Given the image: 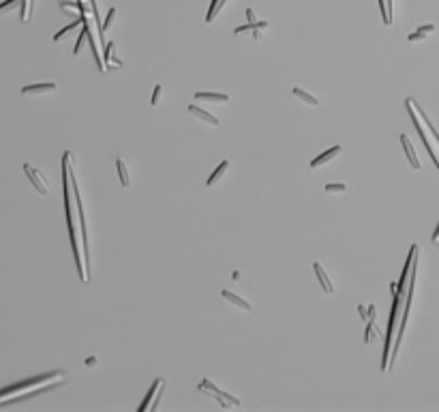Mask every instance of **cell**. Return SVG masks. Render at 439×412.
<instances>
[{"instance_id":"1","label":"cell","mask_w":439,"mask_h":412,"mask_svg":"<svg viewBox=\"0 0 439 412\" xmlns=\"http://www.w3.org/2000/svg\"><path fill=\"white\" fill-rule=\"evenodd\" d=\"M416 256H418V245H412L407 256V262L403 266L401 279L397 284V290H394V303H392V312H390V320H388V333H386V344H384V359H381V372H388L390 367V352H392V335H397V320L399 314L403 312V303H405L407 296V286H409V275H412V264Z\"/></svg>"},{"instance_id":"2","label":"cell","mask_w":439,"mask_h":412,"mask_svg":"<svg viewBox=\"0 0 439 412\" xmlns=\"http://www.w3.org/2000/svg\"><path fill=\"white\" fill-rule=\"evenodd\" d=\"M73 157L71 153H64L62 157V189H64V208H67V219H69V234H71V247H73L75 254V262H77V273H80L82 281H90L88 271L84 269V260H82V249H80V238H77V230H75V215H73Z\"/></svg>"},{"instance_id":"3","label":"cell","mask_w":439,"mask_h":412,"mask_svg":"<svg viewBox=\"0 0 439 412\" xmlns=\"http://www.w3.org/2000/svg\"><path fill=\"white\" fill-rule=\"evenodd\" d=\"M64 382V374L62 372H54V374H47V376H39V378H32V380H26V382H17L13 387H6L0 391V404L11 400L15 393H19V402L26 400V397H34L47 389H52L56 385H62Z\"/></svg>"},{"instance_id":"4","label":"cell","mask_w":439,"mask_h":412,"mask_svg":"<svg viewBox=\"0 0 439 412\" xmlns=\"http://www.w3.org/2000/svg\"><path fill=\"white\" fill-rule=\"evenodd\" d=\"M405 107H407V112H409V118L414 120V127H416V131H418V135L422 137V144H424V148L429 150L431 159H433V163L437 165V170H439V157H437V153L433 150V146H431V142H429V137H427V131H424V127H422L420 114H418V110H416V101H414V99H407V101H405Z\"/></svg>"},{"instance_id":"5","label":"cell","mask_w":439,"mask_h":412,"mask_svg":"<svg viewBox=\"0 0 439 412\" xmlns=\"http://www.w3.org/2000/svg\"><path fill=\"white\" fill-rule=\"evenodd\" d=\"M199 391L201 393H208L210 397H214L219 404H221V408H229V406H238L240 404V400L238 397H234V395H229V393H225V391H221V389L214 385V382H210V380H204V382H199Z\"/></svg>"},{"instance_id":"6","label":"cell","mask_w":439,"mask_h":412,"mask_svg":"<svg viewBox=\"0 0 439 412\" xmlns=\"http://www.w3.org/2000/svg\"><path fill=\"white\" fill-rule=\"evenodd\" d=\"M24 172H26V176L30 178V183L34 185V189H37L41 196H47V193H49V187H47V180L41 176V172L34 170L30 163H24Z\"/></svg>"},{"instance_id":"7","label":"cell","mask_w":439,"mask_h":412,"mask_svg":"<svg viewBox=\"0 0 439 412\" xmlns=\"http://www.w3.org/2000/svg\"><path fill=\"white\" fill-rule=\"evenodd\" d=\"M56 90V84L45 82V84H32V86H24L21 88V95H52Z\"/></svg>"},{"instance_id":"8","label":"cell","mask_w":439,"mask_h":412,"mask_svg":"<svg viewBox=\"0 0 439 412\" xmlns=\"http://www.w3.org/2000/svg\"><path fill=\"white\" fill-rule=\"evenodd\" d=\"M313 271H315V275H317V279H319V284H321V288H323V292H326V294H332V292H334V284L330 281L326 269H323L319 262H315V264H313Z\"/></svg>"},{"instance_id":"9","label":"cell","mask_w":439,"mask_h":412,"mask_svg":"<svg viewBox=\"0 0 439 412\" xmlns=\"http://www.w3.org/2000/svg\"><path fill=\"white\" fill-rule=\"evenodd\" d=\"M401 144H403V148H405V155H407V159H409V163H412V168H414V170H420V159H418V155H416L414 144L409 142V137H407L405 133H401Z\"/></svg>"},{"instance_id":"10","label":"cell","mask_w":439,"mask_h":412,"mask_svg":"<svg viewBox=\"0 0 439 412\" xmlns=\"http://www.w3.org/2000/svg\"><path fill=\"white\" fill-rule=\"evenodd\" d=\"M163 378H156L154 382H152V387L148 389V393H146V400L142 402V406H140V412H146V410H150V404H152V397H156V393H159V389H161V385H163Z\"/></svg>"},{"instance_id":"11","label":"cell","mask_w":439,"mask_h":412,"mask_svg":"<svg viewBox=\"0 0 439 412\" xmlns=\"http://www.w3.org/2000/svg\"><path fill=\"white\" fill-rule=\"evenodd\" d=\"M341 153V146H332V148H328L326 153H321L319 157H315L313 161H311V168H319V165H323V163H328V161H332V159Z\"/></svg>"},{"instance_id":"12","label":"cell","mask_w":439,"mask_h":412,"mask_svg":"<svg viewBox=\"0 0 439 412\" xmlns=\"http://www.w3.org/2000/svg\"><path fill=\"white\" fill-rule=\"evenodd\" d=\"M189 112L193 114V116H197L199 120H204V122H208V125H212V127H219V125H221L217 116H212L210 112H204V110H199L197 105H189Z\"/></svg>"},{"instance_id":"13","label":"cell","mask_w":439,"mask_h":412,"mask_svg":"<svg viewBox=\"0 0 439 412\" xmlns=\"http://www.w3.org/2000/svg\"><path fill=\"white\" fill-rule=\"evenodd\" d=\"M197 101H212V103H227L229 95H223V92H195Z\"/></svg>"},{"instance_id":"14","label":"cell","mask_w":439,"mask_h":412,"mask_svg":"<svg viewBox=\"0 0 439 412\" xmlns=\"http://www.w3.org/2000/svg\"><path fill=\"white\" fill-rule=\"evenodd\" d=\"M223 299H227L229 303H234L236 307H240V309H244V312H251V303L249 301H244L242 296H238V294H234V292H229V290H225L223 292Z\"/></svg>"},{"instance_id":"15","label":"cell","mask_w":439,"mask_h":412,"mask_svg":"<svg viewBox=\"0 0 439 412\" xmlns=\"http://www.w3.org/2000/svg\"><path fill=\"white\" fill-rule=\"evenodd\" d=\"M116 168H118L120 185H122V187H131V176H129V168H127L125 159H116Z\"/></svg>"},{"instance_id":"16","label":"cell","mask_w":439,"mask_h":412,"mask_svg":"<svg viewBox=\"0 0 439 412\" xmlns=\"http://www.w3.org/2000/svg\"><path fill=\"white\" fill-rule=\"evenodd\" d=\"M431 32H435V24H427V26H420L418 30H416L414 34H409L407 37V41L409 43H416V41H422L427 34H431Z\"/></svg>"},{"instance_id":"17","label":"cell","mask_w":439,"mask_h":412,"mask_svg":"<svg viewBox=\"0 0 439 412\" xmlns=\"http://www.w3.org/2000/svg\"><path fill=\"white\" fill-rule=\"evenodd\" d=\"M82 24H84V13H82V15H80V17H77V19L73 21V24H69L67 28H62V30H60L58 34H54V41H56V43H58V41H62V39H64V37H67V34L71 32V30H75V28H80Z\"/></svg>"},{"instance_id":"18","label":"cell","mask_w":439,"mask_h":412,"mask_svg":"<svg viewBox=\"0 0 439 412\" xmlns=\"http://www.w3.org/2000/svg\"><path fill=\"white\" fill-rule=\"evenodd\" d=\"M416 110H418V114H420V118H422V122H424V125H427V129H429V131H431V135H433V137H435V142L439 144V133H437V129H435V125H433V122H431V120H429V116H427V112H424V110H422V107H420L418 103H416Z\"/></svg>"},{"instance_id":"19","label":"cell","mask_w":439,"mask_h":412,"mask_svg":"<svg viewBox=\"0 0 439 412\" xmlns=\"http://www.w3.org/2000/svg\"><path fill=\"white\" fill-rule=\"evenodd\" d=\"M34 11V0H21V11H19V19L28 21Z\"/></svg>"},{"instance_id":"20","label":"cell","mask_w":439,"mask_h":412,"mask_svg":"<svg viewBox=\"0 0 439 412\" xmlns=\"http://www.w3.org/2000/svg\"><path fill=\"white\" fill-rule=\"evenodd\" d=\"M293 95H296L298 99H302L304 103H308V105H313V107H317L319 105V101H317V97H313L311 92H304L302 88H293Z\"/></svg>"},{"instance_id":"21","label":"cell","mask_w":439,"mask_h":412,"mask_svg":"<svg viewBox=\"0 0 439 412\" xmlns=\"http://www.w3.org/2000/svg\"><path fill=\"white\" fill-rule=\"evenodd\" d=\"M227 168H229V161H223V163L219 165V168L212 172V176L206 180V185H208V187H212V185L217 183V180H219V178H221V176H223V174H225V172H227Z\"/></svg>"},{"instance_id":"22","label":"cell","mask_w":439,"mask_h":412,"mask_svg":"<svg viewBox=\"0 0 439 412\" xmlns=\"http://www.w3.org/2000/svg\"><path fill=\"white\" fill-rule=\"evenodd\" d=\"M114 17H116V9H110V13H107V17H105V21H103V26H101V32H99V37H101V41H103V37H105V32L112 28V24H114Z\"/></svg>"},{"instance_id":"23","label":"cell","mask_w":439,"mask_h":412,"mask_svg":"<svg viewBox=\"0 0 439 412\" xmlns=\"http://www.w3.org/2000/svg\"><path fill=\"white\" fill-rule=\"evenodd\" d=\"M379 9H381V17H384V24L390 26L392 24V15L388 11V0H379Z\"/></svg>"},{"instance_id":"24","label":"cell","mask_w":439,"mask_h":412,"mask_svg":"<svg viewBox=\"0 0 439 412\" xmlns=\"http://www.w3.org/2000/svg\"><path fill=\"white\" fill-rule=\"evenodd\" d=\"M373 333H375V337H377L379 331H377V327H375V322L369 320V322H366V333H364V342H366V344H369L371 339H373Z\"/></svg>"},{"instance_id":"25","label":"cell","mask_w":439,"mask_h":412,"mask_svg":"<svg viewBox=\"0 0 439 412\" xmlns=\"http://www.w3.org/2000/svg\"><path fill=\"white\" fill-rule=\"evenodd\" d=\"M347 187H345L343 183H330V185H326L323 187V191H328V193H343Z\"/></svg>"},{"instance_id":"26","label":"cell","mask_w":439,"mask_h":412,"mask_svg":"<svg viewBox=\"0 0 439 412\" xmlns=\"http://www.w3.org/2000/svg\"><path fill=\"white\" fill-rule=\"evenodd\" d=\"M88 39V32H86V28L80 32V37H77V43H75V52L73 54H80V49H82V45H84V41Z\"/></svg>"},{"instance_id":"27","label":"cell","mask_w":439,"mask_h":412,"mask_svg":"<svg viewBox=\"0 0 439 412\" xmlns=\"http://www.w3.org/2000/svg\"><path fill=\"white\" fill-rule=\"evenodd\" d=\"M17 4H21V0H6V2L0 4V13H2V11H11L13 6H17Z\"/></svg>"},{"instance_id":"28","label":"cell","mask_w":439,"mask_h":412,"mask_svg":"<svg viewBox=\"0 0 439 412\" xmlns=\"http://www.w3.org/2000/svg\"><path fill=\"white\" fill-rule=\"evenodd\" d=\"M161 95H163V86H154V92H152V99H150V103L156 105V103H159V99H161Z\"/></svg>"},{"instance_id":"29","label":"cell","mask_w":439,"mask_h":412,"mask_svg":"<svg viewBox=\"0 0 439 412\" xmlns=\"http://www.w3.org/2000/svg\"><path fill=\"white\" fill-rule=\"evenodd\" d=\"M217 4H219V0H214L212 6H210V11H208V17H206L208 24H210V21H214V9H217Z\"/></svg>"},{"instance_id":"30","label":"cell","mask_w":439,"mask_h":412,"mask_svg":"<svg viewBox=\"0 0 439 412\" xmlns=\"http://www.w3.org/2000/svg\"><path fill=\"white\" fill-rule=\"evenodd\" d=\"M366 312H369V320H375V318H377V309H375V305H369V307H366Z\"/></svg>"},{"instance_id":"31","label":"cell","mask_w":439,"mask_h":412,"mask_svg":"<svg viewBox=\"0 0 439 412\" xmlns=\"http://www.w3.org/2000/svg\"><path fill=\"white\" fill-rule=\"evenodd\" d=\"M358 314H360V318L369 320V312H366V307H364V305H358Z\"/></svg>"},{"instance_id":"32","label":"cell","mask_w":439,"mask_h":412,"mask_svg":"<svg viewBox=\"0 0 439 412\" xmlns=\"http://www.w3.org/2000/svg\"><path fill=\"white\" fill-rule=\"evenodd\" d=\"M247 17H249L251 24H257V17H255V11H253V9H247Z\"/></svg>"},{"instance_id":"33","label":"cell","mask_w":439,"mask_h":412,"mask_svg":"<svg viewBox=\"0 0 439 412\" xmlns=\"http://www.w3.org/2000/svg\"><path fill=\"white\" fill-rule=\"evenodd\" d=\"M433 243H439V223H437V228H435V232H433Z\"/></svg>"},{"instance_id":"34","label":"cell","mask_w":439,"mask_h":412,"mask_svg":"<svg viewBox=\"0 0 439 412\" xmlns=\"http://www.w3.org/2000/svg\"><path fill=\"white\" fill-rule=\"evenodd\" d=\"M95 363H97V359H95V357H88V359H86V365H90V367H92Z\"/></svg>"},{"instance_id":"35","label":"cell","mask_w":439,"mask_h":412,"mask_svg":"<svg viewBox=\"0 0 439 412\" xmlns=\"http://www.w3.org/2000/svg\"><path fill=\"white\" fill-rule=\"evenodd\" d=\"M232 279H234V281H238V279H240V273H238V271H234V273H232Z\"/></svg>"}]
</instances>
